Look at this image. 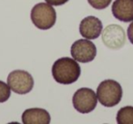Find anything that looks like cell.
Here are the masks:
<instances>
[{"label": "cell", "instance_id": "cell-1", "mask_svg": "<svg viewBox=\"0 0 133 124\" xmlns=\"http://www.w3.org/2000/svg\"><path fill=\"white\" fill-rule=\"evenodd\" d=\"M81 74V69L74 58L65 57L55 61L52 66V76L59 84L69 85L76 82Z\"/></svg>", "mask_w": 133, "mask_h": 124}, {"label": "cell", "instance_id": "cell-2", "mask_svg": "<svg viewBox=\"0 0 133 124\" xmlns=\"http://www.w3.org/2000/svg\"><path fill=\"white\" fill-rule=\"evenodd\" d=\"M122 88L118 82L113 80H103L97 89V97L100 104L110 108L118 105L122 98Z\"/></svg>", "mask_w": 133, "mask_h": 124}, {"label": "cell", "instance_id": "cell-3", "mask_svg": "<svg viewBox=\"0 0 133 124\" xmlns=\"http://www.w3.org/2000/svg\"><path fill=\"white\" fill-rule=\"evenodd\" d=\"M30 17L36 28L42 30L51 28L57 20V13L48 3H38L31 10Z\"/></svg>", "mask_w": 133, "mask_h": 124}, {"label": "cell", "instance_id": "cell-4", "mask_svg": "<svg viewBox=\"0 0 133 124\" xmlns=\"http://www.w3.org/2000/svg\"><path fill=\"white\" fill-rule=\"evenodd\" d=\"M8 84L12 91L17 94L24 95L33 89L34 80L30 73L26 70H14L8 77Z\"/></svg>", "mask_w": 133, "mask_h": 124}, {"label": "cell", "instance_id": "cell-5", "mask_svg": "<svg viewBox=\"0 0 133 124\" xmlns=\"http://www.w3.org/2000/svg\"><path fill=\"white\" fill-rule=\"evenodd\" d=\"M72 103L75 109L80 113H89L96 109L98 97L94 90L89 88H81L74 93Z\"/></svg>", "mask_w": 133, "mask_h": 124}, {"label": "cell", "instance_id": "cell-6", "mask_svg": "<svg viewBox=\"0 0 133 124\" xmlns=\"http://www.w3.org/2000/svg\"><path fill=\"white\" fill-rule=\"evenodd\" d=\"M70 53L75 60L81 63H88L96 57L97 48L89 39H78L72 44Z\"/></svg>", "mask_w": 133, "mask_h": 124}, {"label": "cell", "instance_id": "cell-7", "mask_svg": "<svg viewBox=\"0 0 133 124\" xmlns=\"http://www.w3.org/2000/svg\"><path fill=\"white\" fill-rule=\"evenodd\" d=\"M102 42L107 48L119 49L126 43L125 31L119 25H109L102 32Z\"/></svg>", "mask_w": 133, "mask_h": 124}, {"label": "cell", "instance_id": "cell-8", "mask_svg": "<svg viewBox=\"0 0 133 124\" xmlns=\"http://www.w3.org/2000/svg\"><path fill=\"white\" fill-rule=\"evenodd\" d=\"M102 23L98 17H87L81 20L79 24V33L84 38L96 39L102 32Z\"/></svg>", "mask_w": 133, "mask_h": 124}, {"label": "cell", "instance_id": "cell-9", "mask_svg": "<svg viewBox=\"0 0 133 124\" xmlns=\"http://www.w3.org/2000/svg\"><path fill=\"white\" fill-rule=\"evenodd\" d=\"M111 10L118 20L122 22L133 21V0H115Z\"/></svg>", "mask_w": 133, "mask_h": 124}, {"label": "cell", "instance_id": "cell-10", "mask_svg": "<svg viewBox=\"0 0 133 124\" xmlns=\"http://www.w3.org/2000/svg\"><path fill=\"white\" fill-rule=\"evenodd\" d=\"M22 122L24 124H48L50 123V115L44 109L31 108L23 112Z\"/></svg>", "mask_w": 133, "mask_h": 124}, {"label": "cell", "instance_id": "cell-11", "mask_svg": "<svg viewBox=\"0 0 133 124\" xmlns=\"http://www.w3.org/2000/svg\"><path fill=\"white\" fill-rule=\"evenodd\" d=\"M117 123L118 124H133V107L126 106L118 111Z\"/></svg>", "mask_w": 133, "mask_h": 124}, {"label": "cell", "instance_id": "cell-12", "mask_svg": "<svg viewBox=\"0 0 133 124\" xmlns=\"http://www.w3.org/2000/svg\"><path fill=\"white\" fill-rule=\"evenodd\" d=\"M11 95V89L8 83L0 80V103L6 102Z\"/></svg>", "mask_w": 133, "mask_h": 124}, {"label": "cell", "instance_id": "cell-13", "mask_svg": "<svg viewBox=\"0 0 133 124\" xmlns=\"http://www.w3.org/2000/svg\"><path fill=\"white\" fill-rule=\"evenodd\" d=\"M111 1L112 0H88V2L89 3V5L92 8L98 10H101L108 8L109 6V4L111 3Z\"/></svg>", "mask_w": 133, "mask_h": 124}, {"label": "cell", "instance_id": "cell-14", "mask_svg": "<svg viewBox=\"0 0 133 124\" xmlns=\"http://www.w3.org/2000/svg\"><path fill=\"white\" fill-rule=\"evenodd\" d=\"M45 1L51 6H62V5L66 4L69 0H45Z\"/></svg>", "mask_w": 133, "mask_h": 124}, {"label": "cell", "instance_id": "cell-15", "mask_svg": "<svg viewBox=\"0 0 133 124\" xmlns=\"http://www.w3.org/2000/svg\"><path fill=\"white\" fill-rule=\"evenodd\" d=\"M128 37H129V41L131 44H133V21H131L130 25L128 28Z\"/></svg>", "mask_w": 133, "mask_h": 124}]
</instances>
